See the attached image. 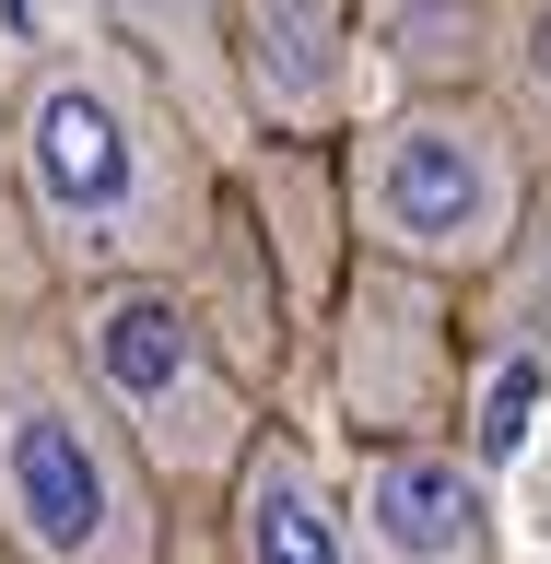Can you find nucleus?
<instances>
[{"label": "nucleus", "instance_id": "obj_3", "mask_svg": "<svg viewBox=\"0 0 551 564\" xmlns=\"http://www.w3.org/2000/svg\"><path fill=\"white\" fill-rule=\"evenodd\" d=\"M540 153L517 141V118L493 106V83H422L387 95L341 130V212L364 259L434 282H482L505 224H517Z\"/></svg>", "mask_w": 551, "mask_h": 564}, {"label": "nucleus", "instance_id": "obj_8", "mask_svg": "<svg viewBox=\"0 0 551 564\" xmlns=\"http://www.w3.org/2000/svg\"><path fill=\"white\" fill-rule=\"evenodd\" d=\"M223 553L235 564H364L352 553V494L329 482V458L294 435V423L258 412V435L223 470Z\"/></svg>", "mask_w": 551, "mask_h": 564}, {"label": "nucleus", "instance_id": "obj_9", "mask_svg": "<svg viewBox=\"0 0 551 564\" xmlns=\"http://www.w3.org/2000/svg\"><path fill=\"white\" fill-rule=\"evenodd\" d=\"M246 200H258V259L282 282V317H317L329 306V282L352 259V212H341V153L329 141H271L258 165H246Z\"/></svg>", "mask_w": 551, "mask_h": 564}, {"label": "nucleus", "instance_id": "obj_7", "mask_svg": "<svg viewBox=\"0 0 551 564\" xmlns=\"http://www.w3.org/2000/svg\"><path fill=\"white\" fill-rule=\"evenodd\" d=\"M341 494L364 564H493V482L447 435H364Z\"/></svg>", "mask_w": 551, "mask_h": 564}, {"label": "nucleus", "instance_id": "obj_12", "mask_svg": "<svg viewBox=\"0 0 551 564\" xmlns=\"http://www.w3.org/2000/svg\"><path fill=\"white\" fill-rule=\"evenodd\" d=\"M470 294H482V341L517 377H551V176H528L517 224H505V247H493V271Z\"/></svg>", "mask_w": 551, "mask_h": 564}, {"label": "nucleus", "instance_id": "obj_11", "mask_svg": "<svg viewBox=\"0 0 551 564\" xmlns=\"http://www.w3.org/2000/svg\"><path fill=\"white\" fill-rule=\"evenodd\" d=\"M352 12H364V70H387V95L493 70V0H352Z\"/></svg>", "mask_w": 551, "mask_h": 564}, {"label": "nucleus", "instance_id": "obj_2", "mask_svg": "<svg viewBox=\"0 0 551 564\" xmlns=\"http://www.w3.org/2000/svg\"><path fill=\"white\" fill-rule=\"evenodd\" d=\"M0 564H165V482L59 317H0Z\"/></svg>", "mask_w": 551, "mask_h": 564}, {"label": "nucleus", "instance_id": "obj_6", "mask_svg": "<svg viewBox=\"0 0 551 564\" xmlns=\"http://www.w3.org/2000/svg\"><path fill=\"white\" fill-rule=\"evenodd\" d=\"M223 83L258 141H341L364 118V12L352 0H223Z\"/></svg>", "mask_w": 551, "mask_h": 564}, {"label": "nucleus", "instance_id": "obj_13", "mask_svg": "<svg viewBox=\"0 0 551 564\" xmlns=\"http://www.w3.org/2000/svg\"><path fill=\"white\" fill-rule=\"evenodd\" d=\"M493 106L517 118V141L551 165V0H493Z\"/></svg>", "mask_w": 551, "mask_h": 564}, {"label": "nucleus", "instance_id": "obj_5", "mask_svg": "<svg viewBox=\"0 0 551 564\" xmlns=\"http://www.w3.org/2000/svg\"><path fill=\"white\" fill-rule=\"evenodd\" d=\"M470 282H434V271H399V259H364L352 247L341 282H329V377H341V412H352V447L364 435H447L458 400H470V317H458Z\"/></svg>", "mask_w": 551, "mask_h": 564}, {"label": "nucleus", "instance_id": "obj_1", "mask_svg": "<svg viewBox=\"0 0 551 564\" xmlns=\"http://www.w3.org/2000/svg\"><path fill=\"white\" fill-rule=\"evenodd\" d=\"M12 200L59 282L188 271L223 212V153L118 35H70L12 83Z\"/></svg>", "mask_w": 551, "mask_h": 564}, {"label": "nucleus", "instance_id": "obj_10", "mask_svg": "<svg viewBox=\"0 0 551 564\" xmlns=\"http://www.w3.org/2000/svg\"><path fill=\"white\" fill-rule=\"evenodd\" d=\"M106 35H118V47H130V59L211 130V153L246 141L235 83H223V0H106Z\"/></svg>", "mask_w": 551, "mask_h": 564}, {"label": "nucleus", "instance_id": "obj_4", "mask_svg": "<svg viewBox=\"0 0 551 564\" xmlns=\"http://www.w3.org/2000/svg\"><path fill=\"white\" fill-rule=\"evenodd\" d=\"M59 341L95 377V400L118 412V435L141 447V470L165 494H223L235 447L258 435V377H246L223 329L200 317V294L176 271H106L59 282Z\"/></svg>", "mask_w": 551, "mask_h": 564}]
</instances>
